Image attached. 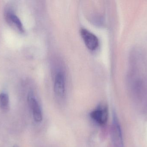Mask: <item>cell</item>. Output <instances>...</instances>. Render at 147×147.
<instances>
[{
  "label": "cell",
  "mask_w": 147,
  "mask_h": 147,
  "mask_svg": "<svg viewBox=\"0 0 147 147\" xmlns=\"http://www.w3.org/2000/svg\"><path fill=\"white\" fill-rule=\"evenodd\" d=\"M112 143L115 147H123V140L121 127L115 114H113V122L111 128Z\"/></svg>",
  "instance_id": "obj_1"
},
{
  "label": "cell",
  "mask_w": 147,
  "mask_h": 147,
  "mask_svg": "<svg viewBox=\"0 0 147 147\" xmlns=\"http://www.w3.org/2000/svg\"><path fill=\"white\" fill-rule=\"evenodd\" d=\"M80 33L86 46L89 50L94 51L97 48L99 41L95 34L84 28H81Z\"/></svg>",
  "instance_id": "obj_2"
},
{
  "label": "cell",
  "mask_w": 147,
  "mask_h": 147,
  "mask_svg": "<svg viewBox=\"0 0 147 147\" xmlns=\"http://www.w3.org/2000/svg\"><path fill=\"white\" fill-rule=\"evenodd\" d=\"M54 91L59 97L63 98L65 93V76L61 71L57 72L55 77Z\"/></svg>",
  "instance_id": "obj_3"
},
{
  "label": "cell",
  "mask_w": 147,
  "mask_h": 147,
  "mask_svg": "<svg viewBox=\"0 0 147 147\" xmlns=\"http://www.w3.org/2000/svg\"><path fill=\"white\" fill-rule=\"evenodd\" d=\"M90 116L95 122L101 126H103L106 124L108 121V109L105 106H98L96 109L91 112Z\"/></svg>",
  "instance_id": "obj_4"
},
{
  "label": "cell",
  "mask_w": 147,
  "mask_h": 147,
  "mask_svg": "<svg viewBox=\"0 0 147 147\" xmlns=\"http://www.w3.org/2000/svg\"><path fill=\"white\" fill-rule=\"evenodd\" d=\"M28 102L29 106L32 111L34 119L36 122H40L43 119L42 111L37 99L33 94L30 93L28 96Z\"/></svg>",
  "instance_id": "obj_5"
},
{
  "label": "cell",
  "mask_w": 147,
  "mask_h": 147,
  "mask_svg": "<svg viewBox=\"0 0 147 147\" xmlns=\"http://www.w3.org/2000/svg\"><path fill=\"white\" fill-rule=\"evenodd\" d=\"M8 20L12 23H13L19 31L21 32H24V28L20 20L15 15L13 14H10L8 15Z\"/></svg>",
  "instance_id": "obj_6"
},
{
  "label": "cell",
  "mask_w": 147,
  "mask_h": 147,
  "mask_svg": "<svg viewBox=\"0 0 147 147\" xmlns=\"http://www.w3.org/2000/svg\"><path fill=\"white\" fill-rule=\"evenodd\" d=\"M9 98L7 94L2 93L0 94V106L3 109H7L8 107Z\"/></svg>",
  "instance_id": "obj_7"
}]
</instances>
